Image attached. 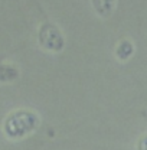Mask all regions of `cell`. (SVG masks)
<instances>
[{
  "label": "cell",
  "instance_id": "5b68a950",
  "mask_svg": "<svg viewBox=\"0 0 147 150\" xmlns=\"http://www.w3.org/2000/svg\"><path fill=\"white\" fill-rule=\"evenodd\" d=\"M133 54H134V45L129 39H123L115 48V56L120 61H127L133 56Z\"/></svg>",
  "mask_w": 147,
  "mask_h": 150
},
{
  "label": "cell",
  "instance_id": "7a4b0ae2",
  "mask_svg": "<svg viewBox=\"0 0 147 150\" xmlns=\"http://www.w3.org/2000/svg\"><path fill=\"white\" fill-rule=\"evenodd\" d=\"M37 42L42 48L51 52H61L65 46V38L59 28L54 23L45 22L39 26L37 30Z\"/></svg>",
  "mask_w": 147,
  "mask_h": 150
},
{
  "label": "cell",
  "instance_id": "8992f818",
  "mask_svg": "<svg viewBox=\"0 0 147 150\" xmlns=\"http://www.w3.org/2000/svg\"><path fill=\"white\" fill-rule=\"evenodd\" d=\"M137 150H147V134L141 136L137 142Z\"/></svg>",
  "mask_w": 147,
  "mask_h": 150
},
{
  "label": "cell",
  "instance_id": "6da1fadb",
  "mask_svg": "<svg viewBox=\"0 0 147 150\" xmlns=\"http://www.w3.org/2000/svg\"><path fill=\"white\" fill-rule=\"evenodd\" d=\"M37 126H39V117L36 112L30 110H16L4 118L3 131L9 139L19 140L33 133L37 129Z\"/></svg>",
  "mask_w": 147,
  "mask_h": 150
},
{
  "label": "cell",
  "instance_id": "3957f363",
  "mask_svg": "<svg viewBox=\"0 0 147 150\" xmlns=\"http://www.w3.org/2000/svg\"><path fill=\"white\" fill-rule=\"evenodd\" d=\"M19 78V69L12 64H0V82L7 84Z\"/></svg>",
  "mask_w": 147,
  "mask_h": 150
},
{
  "label": "cell",
  "instance_id": "277c9868",
  "mask_svg": "<svg viewBox=\"0 0 147 150\" xmlns=\"http://www.w3.org/2000/svg\"><path fill=\"white\" fill-rule=\"evenodd\" d=\"M91 3L94 10L102 18L110 16L115 7V0H91Z\"/></svg>",
  "mask_w": 147,
  "mask_h": 150
}]
</instances>
